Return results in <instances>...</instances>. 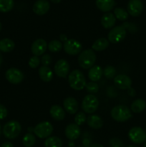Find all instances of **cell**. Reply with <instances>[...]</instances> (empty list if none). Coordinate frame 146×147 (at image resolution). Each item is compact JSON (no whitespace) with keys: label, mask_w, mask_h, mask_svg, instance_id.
<instances>
[{"label":"cell","mask_w":146,"mask_h":147,"mask_svg":"<svg viewBox=\"0 0 146 147\" xmlns=\"http://www.w3.org/2000/svg\"><path fill=\"white\" fill-rule=\"evenodd\" d=\"M68 82L70 87L75 90H82L86 86L85 77L79 70H72L69 74Z\"/></svg>","instance_id":"1"},{"label":"cell","mask_w":146,"mask_h":147,"mask_svg":"<svg viewBox=\"0 0 146 147\" xmlns=\"http://www.w3.org/2000/svg\"><path fill=\"white\" fill-rule=\"evenodd\" d=\"M96 55L92 50H85L82 51L78 56V63L83 69H90L96 62Z\"/></svg>","instance_id":"2"},{"label":"cell","mask_w":146,"mask_h":147,"mask_svg":"<svg viewBox=\"0 0 146 147\" xmlns=\"http://www.w3.org/2000/svg\"><path fill=\"white\" fill-rule=\"evenodd\" d=\"M112 118L115 121L125 122L132 117L131 110L124 105H118L111 110Z\"/></svg>","instance_id":"3"},{"label":"cell","mask_w":146,"mask_h":147,"mask_svg":"<svg viewBox=\"0 0 146 147\" xmlns=\"http://www.w3.org/2000/svg\"><path fill=\"white\" fill-rule=\"evenodd\" d=\"M21 126L17 121H10L7 122L3 128V134L7 139H14L20 134Z\"/></svg>","instance_id":"4"},{"label":"cell","mask_w":146,"mask_h":147,"mask_svg":"<svg viewBox=\"0 0 146 147\" xmlns=\"http://www.w3.org/2000/svg\"><path fill=\"white\" fill-rule=\"evenodd\" d=\"M99 106V100L94 95L89 94L86 96L82 102V109L85 113H94Z\"/></svg>","instance_id":"5"},{"label":"cell","mask_w":146,"mask_h":147,"mask_svg":"<svg viewBox=\"0 0 146 147\" xmlns=\"http://www.w3.org/2000/svg\"><path fill=\"white\" fill-rule=\"evenodd\" d=\"M52 132V125L48 121L41 122L34 128V134L40 139H46L50 137Z\"/></svg>","instance_id":"6"},{"label":"cell","mask_w":146,"mask_h":147,"mask_svg":"<svg viewBox=\"0 0 146 147\" xmlns=\"http://www.w3.org/2000/svg\"><path fill=\"white\" fill-rule=\"evenodd\" d=\"M125 37L126 30L123 25H119L111 29L107 35V40L110 42L115 44L123 41Z\"/></svg>","instance_id":"7"},{"label":"cell","mask_w":146,"mask_h":147,"mask_svg":"<svg viewBox=\"0 0 146 147\" xmlns=\"http://www.w3.org/2000/svg\"><path fill=\"white\" fill-rule=\"evenodd\" d=\"M128 137L133 143L141 144L146 142V132L142 128L135 126L129 131Z\"/></svg>","instance_id":"8"},{"label":"cell","mask_w":146,"mask_h":147,"mask_svg":"<svg viewBox=\"0 0 146 147\" xmlns=\"http://www.w3.org/2000/svg\"><path fill=\"white\" fill-rule=\"evenodd\" d=\"M63 48L65 53L70 55H76L82 52V45L77 40L69 39L63 44Z\"/></svg>","instance_id":"9"},{"label":"cell","mask_w":146,"mask_h":147,"mask_svg":"<svg viewBox=\"0 0 146 147\" xmlns=\"http://www.w3.org/2000/svg\"><path fill=\"white\" fill-rule=\"evenodd\" d=\"M6 78L12 84H19L24 80V74L22 72L16 67H11L6 72Z\"/></svg>","instance_id":"10"},{"label":"cell","mask_w":146,"mask_h":147,"mask_svg":"<svg viewBox=\"0 0 146 147\" xmlns=\"http://www.w3.org/2000/svg\"><path fill=\"white\" fill-rule=\"evenodd\" d=\"M115 86L120 90H129L131 88L132 80L125 74H119L114 78Z\"/></svg>","instance_id":"11"},{"label":"cell","mask_w":146,"mask_h":147,"mask_svg":"<svg viewBox=\"0 0 146 147\" xmlns=\"http://www.w3.org/2000/svg\"><path fill=\"white\" fill-rule=\"evenodd\" d=\"M47 48V43L44 39L39 38L34 40L31 46V51L35 56H41L45 53Z\"/></svg>","instance_id":"12"},{"label":"cell","mask_w":146,"mask_h":147,"mask_svg":"<svg viewBox=\"0 0 146 147\" xmlns=\"http://www.w3.org/2000/svg\"><path fill=\"white\" fill-rule=\"evenodd\" d=\"M70 68L68 62L64 59H60L54 65V72L58 77L66 78L70 71Z\"/></svg>","instance_id":"13"},{"label":"cell","mask_w":146,"mask_h":147,"mask_svg":"<svg viewBox=\"0 0 146 147\" xmlns=\"http://www.w3.org/2000/svg\"><path fill=\"white\" fill-rule=\"evenodd\" d=\"M143 10V4L141 0H130L127 4V12L132 17H138Z\"/></svg>","instance_id":"14"},{"label":"cell","mask_w":146,"mask_h":147,"mask_svg":"<svg viewBox=\"0 0 146 147\" xmlns=\"http://www.w3.org/2000/svg\"><path fill=\"white\" fill-rule=\"evenodd\" d=\"M50 4L47 0H37L33 5V11L37 15H44L48 12Z\"/></svg>","instance_id":"15"},{"label":"cell","mask_w":146,"mask_h":147,"mask_svg":"<svg viewBox=\"0 0 146 147\" xmlns=\"http://www.w3.org/2000/svg\"><path fill=\"white\" fill-rule=\"evenodd\" d=\"M65 136L69 140L74 141L80 136V129L76 123H70L65 129Z\"/></svg>","instance_id":"16"},{"label":"cell","mask_w":146,"mask_h":147,"mask_svg":"<svg viewBox=\"0 0 146 147\" xmlns=\"http://www.w3.org/2000/svg\"><path fill=\"white\" fill-rule=\"evenodd\" d=\"M63 106L69 114H75L78 111V103L73 97H68L64 99Z\"/></svg>","instance_id":"17"},{"label":"cell","mask_w":146,"mask_h":147,"mask_svg":"<svg viewBox=\"0 0 146 147\" xmlns=\"http://www.w3.org/2000/svg\"><path fill=\"white\" fill-rule=\"evenodd\" d=\"M116 22V18L114 14L110 12H107L106 14H103L101 18L102 26L104 29H111L113 28Z\"/></svg>","instance_id":"18"},{"label":"cell","mask_w":146,"mask_h":147,"mask_svg":"<svg viewBox=\"0 0 146 147\" xmlns=\"http://www.w3.org/2000/svg\"><path fill=\"white\" fill-rule=\"evenodd\" d=\"M50 116L56 121H62L65 117V112L61 106L58 105H53L50 110Z\"/></svg>","instance_id":"19"},{"label":"cell","mask_w":146,"mask_h":147,"mask_svg":"<svg viewBox=\"0 0 146 147\" xmlns=\"http://www.w3.org/2000/svg\"><path fill=\"white\" fill-rule=\"evenodd\" d=\"M115 5V0H96V6L100 11L108 12Z\"/></svg>","instance_id":"20"},{"label":"cell","mask_w":146,"mask_h":147,"mask_svg":"<svg viewBox=\"0 0 146 147\" xmlns=\"http://www.w3.org/2000/svg\"><path fill=\"white\" fill-rule=\"evenodd\" d=\"M103 75V70L99 65H94L89 70L88 77L92 82L98 81Z\"/></svg>","instance_id":"21"},{"label":"cell","mask_w":146,"mask_h":147,"mask_svg":"<svg viewBox=\"0 0 146 147\" xmlns=\"http://www.w3.org/2000/svg\"><path fill=\"white\" fill-rule=\"evenodd\" d=\"M39 76L44 82H50L53 78V73L49 66H42L39 68Z\"/></svg>","instance_id":"22"},{"label":"cell","mask_w":146,"mask_h":147,"mask_svg":"<svg viewBox=\"0 0 146 147\" xmlns=\"http://www.w3.org/2000/svg\"><path fill=\"white\" fill-rule=\"evenodd\" d=\"M87 123L90 128L93 129H99L102 127V119L97 115H90L87 117Z\"/></svg>","instance_id":"23"},{"label":"cell","mask_w":146,"mask_h":147,"mask_svg":"<svg viewBox=\"0 0 146 147\" xmlns=\"http://www.w3.org/2000/svg\"><path fill=\"white\" fill-rule=\"evenodd\" d=\"M109 46V41L107 39L104 37H101L94 42V43L92 45V48L93 50L97 52L102 51L107 49Z\"/></svg>","instance_id":"24"},{"label":"cell","mask_w":146,"mask_h":147,"mask_svg":"<svg viewBox=\"0 0 146 147\" xmlns=\"http://www.w3.org/2000/svg\"><path fill=\"white\" fill-rule=\"evenodd\" d=\"M15 44L11 40L4 38L0 40V51L3 53H9L14 49Z\"/></svg>","instance_id":"25"},{"label":"cell","mask_w":146,"mask_h":147,"mask_svg":"<svg viewBox=\"0 0 146 147\" xmlns=\"http://www.w3.org/2000/svg\"><path fill=\"white\" fill-rule=\"evenodd\" d=\"M146 109V102L143 99H137L132 103L130 110L133 113H139Z\"/></svg>","instance_id":"26"},{"label":"cell","mask_w":146,"mask_h":147,"mask_svg":"<svg viewBox=\"0 0 146 147\" xmlns=\"http://www.w3.org/2000/svg\"><path fill=\"white\" fill-rule=\"evenodd\" d=\"M62 142L57 136H50L44 142V147H62Z\"/></svg>","instance_id":"27"},{"label":"cell","mask_w":146,"mask_h":147,"mask_svg":"<svg viewBox=\"0 0 146 147\" xmlns=\"http://www.w3.org/2000/svg\"><path fill=\"white\" fill-rule=\"evenodd\" d=\"M14 6V0H0V11L8 12Z\"/></svg>","instance_id":"28"},{"label":"cell","mask_w":146,"mask_h":147,"mask_svg":"<svg viewBox=\"0 0 146 147\" xmlns=\"http://www.w3.org/2000/svg\"><path fill=\"white\" fill-rule=\"evenodd\" d=\"M63 47V45L61 41L57 40H53L50 42L47 45V48L52 53H57L62 50Z\"/></svg>","instance_id":"29"},{"label":"cell","mask_w":146,"mask_h":147,"mask_svg":"<svg viewBox=\"0 0 146 147\" xmlns=\"http://www.w3.org/2000/svg\"><path fill=\"white\" fill-rule=\"evenodd\" d=\"M35 142V136L31 133H28L25 134L22 139V143L25 147H32Z\"/></svg>","instance_id":"30"},{"label":"cell","mask_w":146,"mask_h":147,"mask_svg":"<svg viewBox=\"0 0 146 147\" xmlns=\"http://www.w3.org/2000/svg\"><path fill=\"white\" fill-rule=\"evenodd\" d=\"M114 15L115 18L117 20H121V21H125L128 18L129 14L125 9L120 7H117L114 9Z\"/></svg>","instance_id":"31"},{"label":"cell","mask_w":146,"mask_h":147,"mask_svg":"<svg viewBox=\"0 0 146 147\" xmlns=\"http://www.w3.org/2000/svg\"><path fill=\"white\" fill-rule=\"evenodd\" d=\"M116 73L117 72H116L115 68L110 65L104 67V70H103V75L104 76V77L108 79H114L116 76Z\"/></svg>","instance_id":"32"},{"label":"cell","mask_w":146,"mask_h":147,"mask_svg":"<svg viewBox=\"0 0 146 147\" xmlns=\"http://www.w3.org/2000/svg\"><path fill=\"white\" fill-rule=\"evenodd\" d=\"M85 88L87 90V91L88 93H90V94H94L98 92L99 90V86L95 82H90L88 83H86Z\"/></svg>","instance_id":"33"},{"label":"cell","mask_w":146,"mask_h":147,"mask_svg":"<svg viewBox=\"0 0 146 147\" xmlns=\"http://www.w3.org/2000/svg\"><path fill=\"white\" fill-rule=\"evenodd\" d=\"M86 121H87L86 116L83 112H79L74 116V122L77 126H81L84 124Z\"/></svg>","instance_id":"34"},{"label":"cell","mask_w":146,"mask_h":147,"mask_svg":"<svg viewBox=\"0 0 146 147\" xmlns=\"http://www.w3.org/2000/svg\"><path fill=\"white\" fill-rule=\"evenodd\" d=\"M40 64V57H37V56H32L31 58L29 60V66L31 68H37Z\"/></svg>","instance_id":"35"},{"label":"cell","mask_w":146,"mask_h":147,"mask_svg":"<svg viewBox=\"0 0 146 147\" xmlns=\"http://www.w3.org/2000/svg\"><path fill=\"white\" fill-rule=\"evenodd\" d=\"M109 147H124V144L118 138H113L109 142Z\"/></svg>","instance_id":"36"},{"label":"cell","mask_w":146,"mask_h":147,"mask_svg":"<svg viewBox=\"0 0 146 147\" xmlns=\"http://www.w3.org/2000/svg\"><path fill=\"white\" fill-rule=\"evenodd\" d=\"M41 63L43 66H49L52 63V57L50 55H43L41 58Z\"/></svg>","instance_id":"37"},{"label":"cell","mask_w":146,"mask_h":147,"mask_svg":"<svg viewBox=\"0 0 146 147\" xmlns=\"http://www.w3.org/2000/svg\"><path fill=\"white\" fill-rule=\"evenodd\" d=\"M7 114H8V111L5 106H3L2 104H0V120L5 119L7 116Z\"/></svg>","instance_id":"38"},{"label":"cell","mask_w":146,"mask_h":147,"mask_svg":"<svg viewBox=\"0 0 146 147\" xmlns=\"http://www.w3.org/2000/svg\"><path fill=\"white\" fill-rule=\"evenodd\" d=\"M82 144L84 147H90L92 145L91 140L90 139H87V138H84L82 139Z\"/></svg>","instance_id":"39"},{"label":"cell","mask_w":146,"mask_h":147,"mask_svg":"<svg viewBox=\"0 0 146 147\" xmlns=\"http://www.w3.org/2000/svg\"><path fill=\"white\" fill-rule=\"evenodd\" d=\"M1 147H14V145H13L12 143L9 142H4L1 144Z\"/></svg>","instance_id":"40"},{"label":"cell","mask_w":146,"mask_h":147,"mask_svg":"<svg viewBox=\"0 0 146 147\" xmlns=\"http://www.w3.org/2000/svg\"><path fill=\"white\" fill-rule=\"evenodd\" d=\"M60 40H61V41L64 42H65L68 40V39H67V35H66L65 34H62L60 36Z\"/></svg>","instance_id":"41"},{"label":"cell","mask_w":146,"mask_h":147,"mask_svg":"<svg viewBox=\"0 0 146 147\" xmlns=\"http://www.w3.org/2000/svg\"><path fill=\"white\" fill-rule=\"evenodd\" d=\"M90 147H104V146L99 143H94V144H92V145L90 146Z\"/></svg>","instance_id":"42"},{"label":"cell","mask_w":146,"mask_h":147,"mask_svg":"<svg viewBox=\"0 0 146 147\" xmlns=\"http://www.w3.org/2000/svg\"><path fill=\"white\" fill-rule=\"evenodd\" d=\"M50 1H51L52 2L54 3V4H58V3H60L62 0H50Z\"/></svg>","instance_id":"43"},{"label":"cell","mask_w":146,"mask_h":147,"mask_svg":"<svg viewBox=\"0 0 146 147\" xmlns=\"http://www.w3.org/2000/svg\"><path fill=\"white\" fill-rule=\"evenodd\" d=\"M2 62H3V56H2V55H1V52H0V66H1Z\"/></svg>","instance_id":"44"},{"label":"cell","mask_w":146,"mask_h":147,"mask_svg":"<svg viewBox=\"0 0 146 147\" xmlns=\"http://www.w3.org/2000/svg\"><path fill=\"white\" fill-rule=\"evenodd\" d=\"M28 130H29V133H31V132L34 131V128L29 127V129H28Z\"/></svg>","instance_id":"45"},{"label":"cell","mask_w":146,"mask_h":147,"mask_svg":"<svg viewBox=\"0 0 146 147\" xmlns=\"http://www.w3.org/2000/svg\"><path fill=\"white\" fill-rule=\"evenodd\" d=\"M69 144H70V147H74V143H73V142H70Z\"/></svg>","instance_id":"46"},{"label":"cell","mask_w":146,"mask_h":147,"mask_svg":"<svg viewBox=\"0 0 146 147\" xmlns=\"http://www.w3.org/2000/svg\"><path fill=\"white\" fill-rule=\"evenodd\" d=\"M127 147H139V146H135V145H130V146H127Z\"/></svg>","instance_id":"47"},{"label":"cell","mask_w":146,"mask_h":147,"mask_svg":"<svg viewBox=\"0 0 146 147\" xmlns=\"http://www.w3.org/2000/svg\"><path fill=\"white\" fill-rule=\"evenodd\" d=\"M1 28H2V25H1V23L0 22V31L1 30Z\"/></svg>","instance_id":"48"},{"label":"cell","mask_w":146,"mask_h":147,"mask_svg":"<svg viewBox=\"0 0 146 147\" xmlns=\"http://www.w3.org/2000/svg\"><path fill=\"white\" fill-rule=\"evenodd\" d=\"M1 125H0V135H1Z\"/></svg>","instance_id":"49"},{"label":"cell","mask_w":146,"mask_h":147,"mask_svg":"<svg viewBox=\"0 0 146 147\" xmlns=\"http://www.w3.org/2000/svg\"><path fill=\"white\" fill-rule=\"evenodd\" d=\"M143 147H146V142H145V144H144V146H143Z\"/></svg>","instance_id":"50"},{"label":"cell","mask_w":146,"mask_h":147,"mask_svg":"<svg viewBox=\"0 0 146 147\" xmlns=\"http://www.w3.org/2000/svg\"><path fill=\"white\" fill-rule=\"evenodd\" d=\"M77 147H84V146H77Z\"/></svg>","instance_id":"51"},{"label":"cell","mask_w":146,"mask_h":147,"mask_svg":"<svg viewBox=\"0 0 146 147\" xmlns=\"http://www.w3.org/2000/svg\"><path fill=\"white\" fill-rule=\"evenodd\" d=\"M145 132H146V128H145Z\"/></svg>","instance_id":"52"},{"label":"cell","mask_w":146,"mask_h":147,"mask_svg":"<svg viewBox=\"0 0 146 147\" xmlns=\"http://www.w3.org/2000/svg\"><path fill=\"white\" fill-rule=\"evenodd\" d=\"M0 147H1V146H0Z\"/></svg>","instance_id":"53"}]
</instances>
